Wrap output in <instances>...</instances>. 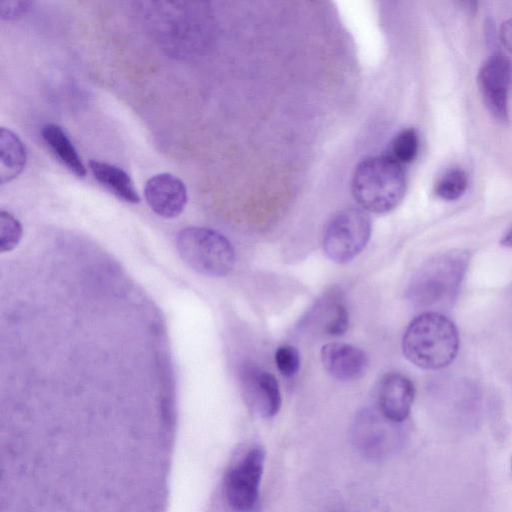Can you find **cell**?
<instances>
[{"instance_id":"6da1fadb","label":"cell","mask_w":512,"mask_h":512,"mask_svg":"<svg viewBox=\"0 0 512 512\" xmlns=\"http://www.w3.org/2000/svg\"><path fill=\"white\" fill-rule=\"evenodd\" d=\"M460 346L454 322L437 311H426L407 326L402 339L404 356L425 370H439L456 358Z\"/></svg>"},{"instance_id":"7a4b0ae2","label":"cell","mask_w":512,"mask_h":512,"mask_svg":"<svg viewBox=\"0 0 512 512\" xmlns=\"http://www.w3.org/2000/svg\"><path fill=\"white\" fill-rule=\"evenodd\" d=\"M407 188L403 165L387 155L362 160L352 176L351 190L365 210L383 214L396 208Z\"/></svg>"},{"instance_id":"3957f363","label":"cell","mask_w":512,"mask_h":512,"mask_svg":"<svg viewBox=\"0 0 512 512\" xmlns=\"http://www.w3.org/2000/svg\"><path fill=\"white\" fill-rule=\"evenodd\" d=\"M470 254L453 250L428 260L414 276L408 290L412 302L424 307H447L457 297Z\"/></svg>"},{"instance_id":"277c9868","label":"cell","mask_w":512,"mask_h":512,"mask_svg":"<svg viewBox=\"0 0 512 512\" xmlns=\"http://www.w3.org/2000/svg\"><path fill=\"white\" fill-rule=\"evenodd\" d=\"M182 260L194 271L210 277H223L233 268L235 251L219 232L199 226L182 229L176 238Z\"/></svg>"},{"instance_id":"5b68a950","label":"cell","mask_w":512,"mask_h":512,"mask_svg":"<svg viewBox=\"0 0 512 512\" xmlns=\"http://www.w3.org/2000/svg\"><path fill=\"white\" fill-rule=\"evenodd\" d=\"M371 235V220L359 208L349 207L335 213L322 236L326 256L335 263L353 260L367 245Z\"/></svg>"},{"instance_id":"8992f818","label":"cell","mask_w":512,"mask_h":512,"mask_svg":"<svg viewBox=\"0 0 512 512\" xmlns=\"http://www.w3.org/2000/svg\"><path fill=\"white\" fill-rule=\"evenodd\" d=\"M264 463V449L252 446L227 472L224 492L234 511L251 512L256 506Z\"/></svg>"},{"instance_id":"52a82bcc","label":"cell","mask_w":512,"mask_h":512,"mask_svg":"<svg viewBox=\"0 0 512 512\" xmlns=\"http://www.w3.org/2000/svg\"><path fill=\"white\" fill-rule=\"evenodd\" d=\"M512 83V63L501 53H494L481 65L477 85L490 114L499 122L509 120V90Z\"/></svg>"},{"instance_id":"ba28073f","label":"cell","mask_w":512,"mask_h":512,"mask_svg":"<svg viewBox=\"0 0 512 512\" xmlns=\"http://www.w3.org/2000/svg\"><path fill=\"white\" fill-rule=\"evenodd\" d=\"M239 381L247 406L264 418L275 416L281 407V393L276 378L254 363H244Z\"/></svg>"},{"instance_id":"9c48e42d","label":"cell","mask_w":512,"mask_h":512,"mask_svg":"<svg viewBox=\"0 0 512 512\" xmlns=\"http://www.w3.org/2000/svg\"><path fill=\"white\" fill-rule=\"evenodd\" d=\"M144 196L150 208L164 218L180 215L188 199L185 184L171 173L150 177L144 187Z\"/></svg>"},{"instance_id":"30bf717a","label":"cell","mask_w":512,"mask_h":512,"mask_svg":"<svg viewBox=\"0 0 512 512\" xmlns=\"http://www.w3.org/2000/svg\"><path fill=\"white\" fill-rule=\"evenodd\" d=\"M415 398L413 382L399 372L386 373L379 382L378 409L389 421L399 424L407 419Z\"/></svg>"},{"instance_id":"8fae6325","label":"cell","mask_w":512,"mask_h":512,"mask_svg":"<svg viewBox=\"0 0 512 512\" xmlns=\"http://www.w3.org/2000/svg\"><path fill=\"white\" fill-rule=\"evenodd\" d=\"M393 423L380 412L365 410L355 420L353 442L357 449L366 457L381 459L389 452Z\"/></svg>"},{"instance_id":"7c38bea8","label":"cell","mask_w":512,"mask_h":512,"mask_svg":"<svg viewBox=\"0 0 512 512\" xmlns=\"http://www.w3.org/2000/svg\"><path fill=\"white\" fill-rule=\"evenodd\" d=\"M321 362L333 378L352 381L365 374L369 360L363 350L352 344L329 342L321 348Z\"/></svg>"},{"instance_id":"4fadbf2b","label":"cell","mask_w":512,"mask_h":512,"mask_svg":"<svg viewBox=\"0 0 512 512\" xmlns=\"http://www.w3.org/2000/svg\"><path fill=\"white\" fill-rule=\"evenodd\" d=\"M310 320L322 334L338 337L349 327V311L339 293H328L316 303Z\"/></svg>"},{"instance_id":"5bb4252c","label":"cell","mask_w":512,"mask_h":512,"mask_svg":"<svg viewBox=\"0 0 512 512\" xmlns=\"http://www.w3.org/2000/svg\"><path fill=\"white\" fill-rule=\"evenodd\" d=\"M89 168L94 178L117 198L132 204L139 203L140 197L131 177L121 168L91 159Z\"/></svg>"},{"instance_id":"9a60e30c","label":"cell","mask_w":512,"mask_h":512,"mask_svg":"<svg viewBox=\"0 0 512 512\" xmlns=\"http://www.w3.org/2000/svg\"><path fill=\"white\" fill-rule=\"evenodd\" d=\"M41 135L48 148L70 172L77 177L86 175V168L80 155L60 126L53 123L45 124L41 129Z\"/></svg>"},{"instance_id":"2e32d148","label":"cell","mask_w":512,"mask_h":512,"mask_svg":"<svg viewBox=\"0 0 512 512\" xmlns=\"http://www.w3.org/2000/svg\"><path fill=\"white\" fill-rule=\"evenodd\" d=\"M26 148L19 136L9 128L0 129V183L17 178L25 167Z\"/></svg>"},{"instance_id":"e0dca14e","label":"cell","mask_w":512,"mask_h":512,"mask_svg":"<svg viewBox=\"0 0 512 512\" xmlns=\"http://www.w3.org/2000/svg\"><path fill=\"white\" fill-rule=\"evenodd\" d=\"M468 177L464 170L451 168L446 171L435 185V194L446 201L459 199L467 190Z\"/></svg>"},{"instance_id":"ac0fdd59","label":"cell","mask_w":512,"mask_h":512,"mask_svg":"<svg viewBox=\"0 0 512 512\" xmlns=\"http://www.w3.org/2000/svg\"><path fill=\"white\" fill-rule=\"evenodd\" d=\"M419 150V136L414 128L401 130L393 139L388 154L401 165L412 162Z\"/></svg>"},{"instance_id":"d6986e66","label":"cell","mask_w":512,"mask_h":512,"mask_svg":"<svg viewBox=\"0 0 512 512\" xmlns=\"http://www.w3.org/2000/svg\"><path fill=\"white\" fill-rule=\"evenodd\" d=\"M22 237V225L9 211L0 212V251H11Z\"/></svg>"},{"instance_id":"ffe728a7","label":"cell","mask_w":512,"mask_h":512,"mask_svg":"<svg viewBox=\"0 0 512 512\" xmlns=\"http://www.w3.org/2000/svg\"><path fill=\"white\" fill-rule=\"evenodd\" d=\"M274 358L278 371L284 377H292L299 371L300 354L295 347L288 344L279 346Z\"/></svg>"},{"instance_id":"44dd1931","label":"cell","mask_w":512,"mask_h":512,"mask_svg":"<svg viewBox=\"0 0 512 512\" xmlns=\"http://www.w3.org/2000/svg\"><path fill=\"white\" fill-rule=\"evenodd\" d=\"M33 2L31 1H5L1 2V18L4 20H15L26 14Z\"/></svg>"},{"instance_id":"7402d4cb","label":"cell","mask_w":512,"mask_h":512,"mask_svg":"<svg viewBox=\"0 0 512 512\" xmlns=\"http://www.w3.org/2000/svg\"><path fill=\"white\" fill-rule=\"evenodd\" d=\"M499 39L506 50L512 53V18L504 21L500 26Z\"/></svg>"},{"instance_id":"603a6c76","label":"cell","mask_w":512,"mask_h":512,"mask_svg":"<svg viewBox=\"0 0 512 512\" xmlns=\"http://www.w3.org/2000/svg\"><path fill=\"white\" fill-rule=\"evenodd\" d=\"M500 244L504 247H512V227L502 237Z\"/></svg>"},{"instance_id":"cb8c5ba5","label":"cell","mask_w":512,"mask_h":512,"mask_svg":"<svg viewBox=\"0 0 512 512\" xmlns=\"http://www.w3.org/2000/svg\"><path fill=\"white\" fill-rule=\"evenodd\" d=\"M466 10H469L470 12H473L476 10V3L475 2H462Z\"/></svg>"},{"instance_id":"d4e9b609","label":"cell","mask_w":512,"mask_h":512,"mask_svg":"<svg viewBox=\"0 0 512 512\" xmlns=\"http://www.w3.org/2000/svg\"><path fill=\"white\" fill-rule=\"evenodd\" d=\"M511 468H512V459H511Z\"/></svg>"}]
</instances>
